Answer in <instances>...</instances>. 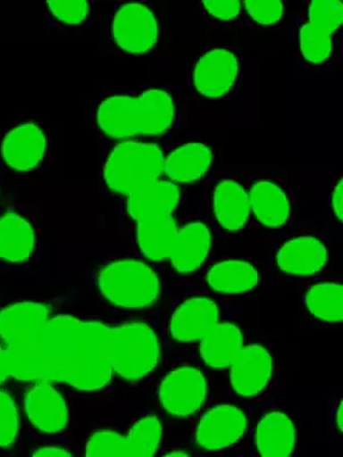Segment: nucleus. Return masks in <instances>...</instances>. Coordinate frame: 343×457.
I'll return each instance as SVG.
<instances>
[{
  "label": "nucleus",
  "instance_id": "25",
  "mask_svg": "<svg viewBox=\"0 0 343 457\" xmlns=\"http://www.w3.org/2000/svg\"><path fill=\"white\" fill-rule=\"evenodd\" d=\"M34 228L21 215L7 213L0 218V259L21 263L34 253Z\"/></svg>",
  "mask_w": 343,
  "mask_h": 457
},
{
  "label": "nucleus",
  "instance_id": "26",
  "mask_svg": "<svg viewBox=\"0 0 343 457\" xmlns=\"http://www.w3.org/2000/svg\"><path fill=\"white\" fill-rule=\"evenodd\" d=\"M178 228L172 215L138 222L137 238L142 254L154 262L169 259Z\"/></svg>",
  "mask_w": 343,
  "mask_h": 457
},
{
  "label": "nucleus",
  "instance_id": "33",
  "mask_svg": "<svg viewBox=\"0 0 343 457\" xmlns=\"http://www.w3.org/2000/svg\"><path fill=\"white\" fill-rule=\"evenodd\" d=\"M48 10L56 20L65 24H80L84 22L91 11L88 2H48Z\"/></svg>",
  "mask_w": 343,
  "mask_h": 457
},
{
  "label": "nucleus",
  "instance_id": "34",
  "mask_svg": "<svg viewBox=\"0 0 343 457\" xmlns=\"http://www.w3.org/2000/svg\"><path fill=\"white\" fill-rule=\"evenodd\" d=\"M244 6L251 18L263 26L280 21L284 14V5L280 2H247Z\"/></svg>",
  "mask_w": 343,
  "mask_h": 457
},
{
  "label": "nucleus",
  "instance_id": "2",
  "mask_svg": "<svg viewBox=\"0 0 343 457\" xmlns=\"http://www.w3.org/2000/svg\"><path fill=\"white\" fill-rule=\"evenodd\" d=\"M164 162V153L155 143L121 141L105 162V185L114 194L128 198L142 187L161 179Z\"/></svg>",
  "mask_w": 343,
  "mask_h": 457
},
{
  "label": "nucleus",
  "instance_id": "31",
  "mask_svg": "<svg viewBox=\"0 0 343 457\" xmlns=\"http://www.w3.org/2000/svg\"><path fill=\"white\" fill-rule=\"evenodd\" d=\"M343 21V6L337 0L313 2L309 6V22L334 34Z\"/></svg>",
  "mask_w": 343,
  "mask_h": 457
},
{
  "label": "nucleus",
  "instance_id": "27",
  "mask_svg": "<svg viewBox=\"0 0 343 457\" xmlns=\"http://www.w3.org/2000/svg\"><path fill=\"white\" fill-rule=\"evenodd\" d=\"M206 281L214 292L234 295L255 288L259 283V273L245 261L228 260L216 263L207 272Z\"/></svg>",
  "mask_w": 343,
  "mask_h": 457
},
{
  "label": "nucleus",
  "instance_id": "18",
  "mask_svg": "<svg viewBox=\"0 0 343 457\" xmlns=\"http://www.w3.org/2000/svg\"><path fill=\"white\" fill-rule=\"evenodd\" d=\"M211 232L206 224L191 222L178 228L169 260L180 273L197 271L210 254Z\"/></svg>",
  "mask_w": 343,
  "mask_h": 457
},
{
  "label": "nucleus",
  "instance_id": "30",
  "mask_svg": "<svg viewBox=\"0 0 343 457\" xmlns=\"http://www.w3.org/2000/svg\"><path fill=\"white\" fill-rule=\"evenodd\" d=\"M300 48L302 55L310 63H324L332 54V35L313 23H305L300 31Z\"/></svg>",
  "mask_w": 343,
  "mask_h": 457
},
{
  "label": "nucleus",
  "instance_id": "13",
  "mask_svg": "<svg viewBox=\"0 0 343 457\" xmlns=\"http://www.w3.org/2000/svg\"><path fill=\"white\" fill-rule=\"evenodd\" d=\"M24 410L32 426L45 434H59L69 421V411L63 395L47 381H38L24 399Z\"/></svg>",
  "mask_w": 343,
  "mask_h": 457
},
{
  "label": "nucleus",
  "instance_id": "28",
  "mask_svg": "<svg viewBox=\"0 0 343 457\" xmlns=\"http://www.w3.org/2000/svg\"><path fill=\"white\" fill-rule=\"evenodd\" d=\"M4 349H5L10 377L21 381L42 379L39 337L5 343Z\"/></svg>",
  "mask_w": 343,
  "mask_h": 457
},
{
  "label": "nucleus",
  "instance_id": "23",
  "mask_svg": "<svg viewBox=\"0 0 343 457\" xmlns=\"http://www.w3.org/2000/svg\"><path fill=\"white\" fill-rule=\"evenodd\" d=\"M251 213L267 228L285 226L291 216V203L280 186L272 181H259L250 194Z\"/></svg>",
  "mask_w": 343,
  "mask_h": 457
},
{
  "label": "nucleus",
  "instance_id": "14",
  "mask_svg": "<svg viewBox=\"0 0 343 457\" xmlns=\"http://www.w3.org/2000/svg\"><path fill=\"white\" fill-rule=\"evenodd\" d=\"M219 324V308L207 297L183 302L171 320V334L180 342H197Z\"/></svg>",
  "mask_w": 343,
  "mask_h": 457
},
{
  "label": "nucleus",
  "instance_id": "3",
  "mask_svg": "<svg viewBox=\"0 0 343 457\" xmlns=\"http://www.w3.org/2000/svg\"><path fill=\"white\" fill-rule=\"evenodd\" d=\"M108 351L113 373L138 381L156 369L161 345L154 329L140 322L109 328Z\"/></svg>",
  "mask_w": 343,
  "mask_h": 457
},
{
  "label": "nucleus",
  "instance_id": "21",
  "mask_svg": "<svg viewBox=\"0 0 343 457\" xmlns=\"http://www.w3.org/2000/svg\"><path fill=\"white\" fill-rule=\"evenodd\" d=\"M296 426L288 414L271 411L257 424L255 445L261 456H289L296 448Z\"/></svg>",
  "mask_w": 343,
  "mask_h": 457
},
{
  "label": "nucleus",
  "instance_id": "17",
  "mask_svg": "<svg viewBox=\"0 0 343 457\" xmlns=\"http://www.w3.org/2000/svg\"><path fill=\"white\" fill-rule=\"evenodd\" d=\"M328 262L325 245L312 236L297 237L286 242L277 253V267L294 277L316 275Z\"/></svg>",
  "mask_w": 343,
  "mask_h": 457
},
{
  "label": "nucleus",
  "instance_id": "19",
  "mask_svg": "<svg viewBox=\"0 0 343 457\" xmlns=\"http://www.w3.org/2000/svg\"><path fill=\"white\" fill-rule=\"evenodd\" d=\"M50 320L46 305L22 302L10 305L0 312V338L5 343L39 337Z\"/></svg>",
  "mask_w": 343,
  "mask_h": 457
},
{
  "label": "nucleus",
  "instance_id": "36",
  "mask_svg": "<svg viewBox=\"0 0 343 457\" xmlns=\"http://www.w3.org/2000/svg\"><path fill=\"white\" fill-rule=\"evenodd\" d=\"M332 210L339 221L343 220V185L342 179L334 187L332 194Z\"/></svg>",
  "mask_w": 343,
  "mask_h": 457
},
{
  "label": "nucleus",
  "instance_id": "9",
  "mask_svg": "<svg viewBox=\"0 0 343 457\" xmlns=\"http://www.w3.org/2000/svg\"><path fill=\"white\" fill-rule=\"evenodd\" d=\"M207 395V383L202 371L181 367L163 379L158 390L159 402L174 416L193 415L202 407Z\"/></svg>",
  "mask_w": 343,
  "mask_h": 457
},
{
  "label": "nucleus",
  "instance_id": "24",
  "mask_svg": "<svg viewBox=\"0 0 343 457\" xmlns=\"http://www.w3.org/2000/svg\"><path fill=\"white\" fill-rule=\"evenodd\" d=\"M199 342L203 361L215 370L230 367L244 346L242 330L229 322H219Z\"/></svg>",
  "mask_w": 343,
  "mask_h": 457
},
{
  "label": "nucleus",
  "instance_id": "6",
  "mask_svg": "<svg viewBox=\"0 0 343 457\" xmlns=\"http://www.w3.org/2000/svg\"><path fill=\"white\" fill-rule=\"evenodd\" d=\"M109 326L99 321H81L79 351L69 385L92 393L104 389L113 377L108 351Z\"/></svg>",
  "mask_w": 343,
  "mask_h": 457
},
{
  "label": "nucleus",
  "instance_id": "5",
  "mask_svg": "<svg viewBox=\"0 0 343 457\" xmlns=\"http://www.w3.org/2000/svg\"><path fill=\"white\" fill-rule=\"evenodd\" d=\"M81 320L72 316L50 318L39 334L42 379L69 382L79 351Z\"/></svg>",
  "mask_w": 343,
  "mask_h": 457
},
{
  "label": "nucleus",
  "instance_id": "35",
  "mask_svg": "<svg viewBox=\"0 0 343 457\" xmlns=\"http://www.w3.org/2000/svg\"><path fill=\"white\" fill-rule=\"evenodd\" d=\"M203 6L208 14L220 21H232L239 15L242 4L239 2H204Z\"/></svg>",
  "mask_w": 343,
  "mask_h": 457
},
{
  "label": "nucleus",
  "instance_id": "4",
  "mask_svg": "<svg viewBox=\"0 0 343 457\" xmlns=\"http://www.w3.org/2000/svg\"><path fill=\"white\" fill-rule=\"evenodd\" d=\"M100 292L110 303L122 309L148 308L161 295L156 272L137 260L114 261L102 269Z\"/></svg>",
  "mask_w": 343,
  "mask_h": 457
},
{
  "label": "nucleus",
  "instance_id": "7",
  "mask_svg": "<svg viewBox=\"0 0 343 457\" xmlns=\"http://www.w3.org/2000/svg\"><path fill=\"white\" fill-rule=\"evenodd\" d=\"M163 427L155 416H146L125 435L114 431H99L86 444L85 455L89 457L132 456L156 454L161 446Z\"/></svg>",
  "mask_w": 343,
  "mask_h": 457
},
{
  "label": "nucleus",
  "instance_id": "11",
  "mask_svg": "<svg viewBox=\"0 0 343 457\" xmlns=\"http://www.w3.org/2000/svg\"><path fill=\"white\" fill-rule=\"evenodd\" d=\"M247 430V418L239 408L222 405L212 408L200 420L196 442L206 451H220L238 442Z\"/></svg>",
  "mask_w": 343,
  "mask_h": 457
},
{
  "label": "nucleus",
  "instance_id": "16",
  "mask_svg": "<svg viewBox=\"0 0 343 457\" xmlns=\"http://www.w3.org/2000/svg\"><path fill=\"white\" fill-rule=\"evenodd\" d=\"M181 199V190L169 179H157L136 191L128 197L126 210L134 220H145L170 216L178 207Z\"/></svg>",
  "mask_w": 343,
  "mask_h": 457
},
{
  "label": "nucleus",
  "instance_id": "38",
  "mask_svg": "<svg viewBox=\"0 0 343 457\" xmlns=\"http://www.w3.org/2000/svg\"><path fill=\"white\" fill-rule=\"evenodd\" d=\"M8 377H10V374H8L5 349L0 346V385H2Z\"/></svg>",
  "mask_w": 343,
  "mask_h": 457
},
{
  "label": "nucleus",
  "instance_id": "10",
  "mask_svg": "<svg viewBox=\"0 0 343 457\" xmlns=\"http://www.w3.org/2000/svg\"><path fill=\"white\" fill-rule=\"evenodd\" d=\"M238 75L239 63L234 53L226 48H215L196 62L193 81L200 96L220 99L232 91Z\"/></svg>",
  "mask_w": 343,
  "mask_h": 457
},
{
  "label": "nucleus",
  "instance_id": "1",
  "mask_svg": "<svg viewBox=\"0 0 343 457\" xmlns=\"http://www.w3.org/2000/svg\"><path fill=\"white\" fill-rule=\"evenodd\" d=\"M175 104L164 89H148L138 96H117L102 102L96 120L105 136L120 141L159 137L174 124Z\"/></svg>",
  "mask_w": 343,
  "mask_h": 457
},
{
  "label": "nucleus",
  "instance_id": "39",
  "mask_svg": "<svg viewBox=\"0 0 343 457\" xmlns=\"http://www.w3.org/2000/svg\"><path fill=\"white\" fill-rule=\"evenodd\" d=\"M342 415H343V407H342V403H340V406H339L338 411H337V423H338V427H339V428H340V430H342V428H343Z\"/></svg>",
  "mask_w": 343,
  "mask_h": 457
},
{
  "label": "nucleus",
  "instance_id": "8",
  "mask_svg": "<svg viewBox=\"0 0 343 457\" xmlns=\"http://www.w3.org/2000/svg\"><path fill=\"white\" fill-rule=\"evenodd\" d=\"M112 32L121 50L133 55L146 54L157 44L156 16L145 4H124L113 15Z\"/></svg>",
  "mask_w": 343,
  "mask_h": 457
},
{
  "label": "nucleus",
  "instance_id": "29",
  "mask_svg": "<svg viewBox=\"0 0 343 457\" xmlns=\"http://www.w3.org/2000/svg\"><path fill=\"white\" fill-rule=\"evenodd\" d=\"M305 305L317 320L338 324L343 320V288L339 283L313 286L305 295Z\"/></svg>",
  "mask_w": 343,
  "mask_h": 457
},
{
  "label": "nucleus",
  "instance_id": "22",
  "mask_svg": "<svg viewBox=\"0 0 343 457\" xmlns=\"http://www.w3.org/2000/svg\"><path fill=\"white\" fill-rule=\"evenodd\" d=\"M213 212L216 221L224 230H240L251 214L247 190L234 179H223L214 189Z\"/></svg>",
  "mask_w": 343,
  "mask_h": 457
},
{
  "label": "nucleus",
  "instance_id": "15",
  "mask_svg": "<svg viewBox=\"0 0 343 457\" xmlns=\"http://www.w3.org/2000/svg\"><path fill=\"white\" fill-rule=\"evenodd\" d=\"M46 137L35 124H22L11 130L4 138V162L16 171L35 170L46 153Z\"/></svg>",
  "mask_w": 343,
  "mask_h": 457
},
{
  "label": "nucleus",
  "instance_id": "12",
  "mask_svg": "<svg viewBox=\"0 0 343 457\" xmlns=\"http://www.w3.org/2000/svg\"><path fill=\"white\" fill-rule=\"evenodd\" d=\"M272 370V354L263 345L243 346L230 365L232 389L243 397H255L268 386Z\"/></svg>",
  "mask_w": 343,
  "mask_h": 457
},
{
  "label": "nucleus",
  "instance_id": "20",
  "mask_svg": "<svg viewBox=\"0 0 343 457\" xmlns=\"http://www.w3.org/2000/svg\"><path fill=\"white\" fill-rule=\"evenodd\" d=\"M213 154L203 143H187L165 158L164 174L174 185H189L199 181L207 174Z\"/></svg>",
  "mask_w": 343,
  "mask_h": 457
},
{
  "label": "nucleus",
  "instance_id": "32",
  "mask_svg": "<svg viewBox=\"0 0 343 457\" xmlns=\"http://www.w3.org/2000/svg\"><path fill=\"white\" fill-rule=\"evenodd\" d=\"M18 432L19 416L13 399L0 390V448L12 446Z\"/></svg>",
  "mask_w": 343,
  "mask_h": 457
},
{
  "label": "nucleus",
  "instance_id": "37",
  "mask_svg": "<svg viewBox=\"0 0 343 457\" xmlns=\"http://www.w3.org/2000/svg\"><path fill=\"white\" fill-rule=\"evenodd\" d=\"M36 456H50V457H64L71 456L72 453L63 446H57V445H47V446L40 447L38 451L35 452Z\"/></svg>",
  "mask_w": 343,
  "mask_h": 457
}]
</instances>
